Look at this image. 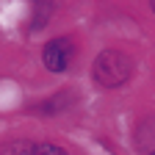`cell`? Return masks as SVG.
<instances>
[{"instance_id": "6da1fadb", "label": "cell", "mask_w": 155, "mask_h": 155, "mask_svg": "<svg viewBox=\"0 0 155 155\" xmlns=\"http://www.w3.org/2000/svg\"><path fill=\"white\" fill-rule=\"evenodd\" d=\"M130 75H133V61L119 53V50H105L97 55V61H94V78H97V83L105 86V89H114V86H122L130 81Z\"/></svg>"}, {"instance_id": "5b68a950", "label": "cell", "mask_w": 155, "mask_h": 155, "mask_svg": "<svg viewBox=\"0 0 155 155\" xmlns=\"http://www.w3.org/2000/svg\"><path fill=\"white\" fill-rule=\"evenodd\" d=\"M152 8H155V6H152Z\"/></svg>"}, {"instance_id": "277c9868", "label": "cell", "mask_w": 155, "mask_h": 155, "mask_svg": "<svg viewBox=\"0 0 155 155\" xmlns=\"http://www.w3.org/2000/svg\"><path fill=\"white\" fill-rule=\"evenodd\" d=\"M33 155H67V150L55 147V144H36V152Z\"/></svg>"}, {"instance_id": "3957f363", "label": "cell", "mask_w": 155, "mask_h": 155, "mask_svg": "<svg viewBox=\"0 0 155 155\" xmlns=\"http://www.w3.org/2000/svg\"><path fill=\"white\" fill-rule=\"evenodd\" d=\"M33 152H36V144L31 141H11L0 150V155H33Z\"/></svg>"}, {"instance_id": "8992f818", "label": "cell", "mask_w": 155, "mask_h": 155, "mask_svg": "<svg viewBox=\"0 0 155 155\" xmlns=\"http://www.w3.org/2000/svg\"><path fill=\"white\" fill-rule=\"evenodd\" d=\"M152 155H155V152H152Z\"/></svg>"}, {"instance_id": "7a4b0ae2", "label": "cell", "mask_w": 155, "mask_h": 155, "mask_svg": "<svg viewBox=\"0 0 155 155\" xmlns=\"http://www.w3.org/2000/svg\"><path fill=\"white\" fill-rule=\"evenodd\" d=\"M42 61L50 72H64L72 61V42L69 39H53V42H47V47L42 53Z\"/></svg>"}]
</instances>
